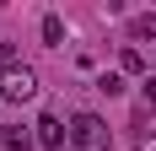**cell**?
<instances>
[{"label":"cell","mask_w":156,"mask_h":151,"mask_svg":"<svg viewBox=\"0 0 156 151\" xmlns=\"http://www.w3.org/2000/svg\"><path fill=\"white\" fill-rule=\"evenodd\" d=\"M70 146L76 151H108L113 146V130L97 119V113H76V119H70Z\"/></svg>","instance_id":"6da1fadb"},{"label":"cell","mask_w":156,"mask_h":151,"mask_svg":"<svg viewBox=\"0 0 156 151\" xmlns=\"http://www.w3.org/2000/svg\"><path fill=\"white\" fill-rule=\"evenodd\" d=\"M32 92H38V76H32L27 65H11V70L0 76V97H5V103H27Z\"/></svg>","instance_id":"7a4b0ae2"},{"label":"cell","mask_w":156,"mask_h":151,"mask_svg":"<svg viewBox=\"0 0 156 151\" xmlns=\"http://www.w3.org/2000/svg\"><path fill=\"white\" fill-rule=\"evenodd\" d=\"M65 135H70V130H65L54 113H43V119H38V140H43L48 151H54V146H65Z\"/></svg>","instance_id":"3957f363"},{"label":"cell","mask_w":156,"mask_h":151,"mask_svg":"<svg viewBox=\"0 0 156 151\" xmlns=\"http://www.w3.org/2000/svg\"><path fill=\"white\" fill-rule=\"evenodd\" d=\"M119 65H124L129 76H140V70H145V54H140L135 43H124V54H119Z\"/></svg>","instance_id":"277c9868"},{"label":"cell","mask_w":156,"mask_h":151,"mask_svg":"<svg viewBox=\"0 0 156 151\" xmlns=\"http://www.w3.org/2000/svg\"><path fill=\"white\" fill-rule=\"evenodd\" d=\"M0 140H5V151H32V135H27V130H5Z\"/></svg>","instance_id":"5b68a950"},{"label":"cell","mask_w":156,"mask_h":151,"mask_svg":"<svg viewBox=\"0 0 156 151\" xmlns=\"http://www.w3.org/2000/svg\"><path fill=\"white\" fill-rule=\"evenodd\" d=\"M43 43H65V22L59 16H43Z\"/></svg>","instance_id":"8992f818"},{"label":"cell","mask_w":156,"mask_h":151,"mask_svg":"<svg viewBox=\"0 0 156 151\" xmlns=\"http://www.w3.org/2000/svg\"><path fill=\"white\" fill-rule=\"evenodd\" d=\"M129 38H156V16H135L129 22Z\"/></svg>","instance_id":"52a82bcc"},{"label":"cell","mask_w":156,"mask_h":151,"mask_svg":"<svg viewBox=\"0 0 156 151\" xmlns=\"http://www.w3.org/2000/svg\"><path fill=\"white\" fill-rule=\"evenodd\" d=\"M140 97H145V103L156 108V76H145V87H140Z\"/></svg>","instance_id":"ba28073f"},{"label":"cell","mask_w":156,"mask_h":151,"mask_svg":"<svg viewBox=\"0 0 156 151\" xmlns=\"http://www.w3.org/2000/svg\"><path fill=\"white\" fill-rule=\"evenodd\" d=\"M135 151H156V135H145V140H140V146H135Z\"/></svg>","instance_id":"9c48e42d"},{"label":"cell","mask_w":156,"mask_h":151,"mask_svg":"<svg viewBox=\"0 0 156 151\" xmlns=\"http://www.w3.org/2000/svg\"><path fill=\"white\" fill-rule=\"evenodd\" d=\"M0 60H11V43H5V38H0Z\"/></svg>","instance_id":"30bf717a"},{"label":"cell","mask_w":156,"mask_h":151,"mask_svg":"<svg viewBox=\"0 0 156 151\" xmlns=\"http://www.w3.org/2000/svg\"><path fill=\"white\" fill-rule=\"evenodd\" d=\"M0 103H5V97H0Z\"/></svg>","instance_id":"8fae6325"}]
</instances>
